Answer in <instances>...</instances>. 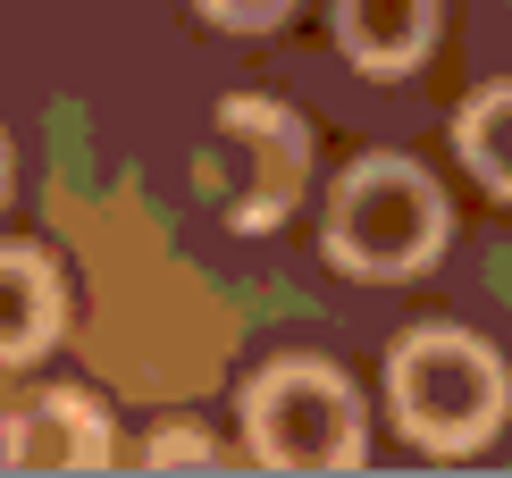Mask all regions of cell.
I'll use <instances>...</instances> for the list:
<instances>
[{"label":"cell","mask_w":512,"mask_h":478,"mask_svg":"<svg viewBox=\"0 0 512 478\" xmlns=\"http://www.w3.org/2000/svg\"><path fill=\"white\" fill-rule=\"evenodd\" d=\"M194 9L210 17V26H236V34H261V26H277V17L294 9V0H194Z\"/></svg>","instance_id":"ba28073f"},{"label":"cell","mask_w":512,"mask_h":478,"mask_svg":"<svg viewBox=\"0 0 512 478\" xmlns=\"http://www.w3.org/2000/svg\"><path fill=\"white\" fill-rule=\"evenodd\" d=\"M152 462H219V453L194 445V437H168V445H152Z\"/></svg>","instance_id":"9c48e42d"},{"label":"cell","mask_w":512,"mask_h":478,"mask_svg":"<svg viewBox=\"0 0 512 478\" xmlns=\"http://www.w3.org/2000/svg\"><path fill=\"white\" fill-rule=\"evenodd\" d=\"M0 462H17V428H0Z\"/></svg>","instance_id":"30bf717a"},{"label":"cell","mask_w":512,"mask_h":478,"mask_svg":"<svg viewBox=\"0 0 512 478\" xmlns=\"http://www.w3.org/2000/svg\"><path fill=\"white\" fill-rule=\"evenodd\" d=\"M336 42L361 76H403L437 42V0H336Z\"/></svg>","instance_id":"277c9868"},{"label":"cell","mask_w":512,"mask_h":478,"mask_svg":"<svg viewBox=\"0 0 512 478\" xmlns=\"http://www.w3.org/2000/svg\"><path fill=\"white\" fill-rule=\"evenodd\" d=\"M244 428H252V462L269 470H353L361 462V403L319 361L261 369L244 386Z\"/></svg>","instance_id":"3957f363"},{"label":"cell","mask_w":512,"mask_h":478,"mask_svg":"<svg viewBox=\"0 0 512 478\" xmlns=\"http://www.w3.org/2000/svg\"><path fill=\"white\" fill-rule=\"evenodd\" d=\"M17 470H110V428L84 395H42L17 420Z\"/></svg>","instance_id":"5b68a950"},{"label":"cell","mask_w":512,"mask_h":478,"mask_svg":"<svg viewBox=\"0 0 512 478\" xmlns=\"http://www.w3.org/2000/svg\"><path fill=\"white\" fill-rule=\"evenodd\" d=\"M387 395L412 445L429 453H471L496 437L504 420V361L462 328H420L395 344L387 361Z\"/></svg>","instance_id":"7a4b0ae2"},{"label":"cell","mask_w":512,"mask_h":478,"mask_svg":"<svg viewBox=\"0 0 512 478\" xmlns=\"http://www.w3.org/2000/svg\"><path fill=\"white\" fill-rule=\"evenodd\" d=\"M0 185H9V160H0Z\"/></svg>","instance_id":"8fae6325"},{"label":"cell","mask_w":512,"mask_h":478,"mask_svg":"<svg viewBox=\"0 0 512 478\" xmlns=\"http://www.w3.org/2000/svg\"><path fill=\"white\" fill-rule=\"evenodd\" d=\"M445 252V202L395 151H370L336 177L328 202V260L353 277H412Z\"/></svg>","instance_id":"6da1fadb"},{"label":"cell","mask_w":512,"mask_h":478,"mask_svg":"<svg viewBox=\"0 0 512 478\" xmlns=\"http://www.w3.org/2000/svg\"><path fill=\"white\" fill-rule=\"evenodd\" d=\"M454 143H462V160L512 202V84H487L471 110L454 118Z\"/></svg>","instance_id":"52a82bcc"},{"label":"cell","mask_w":512,"mask_h":478,"mask_svg":"<svg viewBox=\"0 0 512 478\" xmlns=\"http://www.w3.org/2000/svg\"><path fill=\"white\" fill-rule=\"evenodd\" d=\"M59 336V277L42 252H0V369L34 361Z\"/></svg>","instance_id":"8992f818"}]
</instances>
